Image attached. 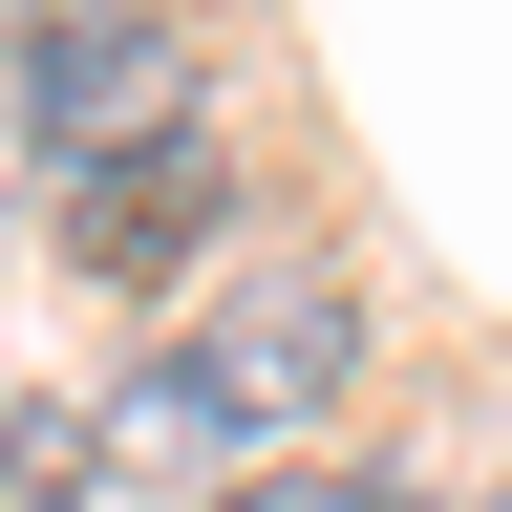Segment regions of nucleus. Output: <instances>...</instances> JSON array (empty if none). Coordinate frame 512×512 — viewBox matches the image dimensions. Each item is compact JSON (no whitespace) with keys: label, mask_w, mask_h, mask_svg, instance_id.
<instances>
[{"label":"nucleus","mask_w":512,"mask_h":512,"mask_svg":"<svg viewBox=\"0 0 512 512\" xmlns=\"http://www.w3.org/2000/svg\"><path fill=\"white\" fill-rule=\"evenodd\" d=\"M171 384H192L214 427H320V406L363 384V299L320 278V256H256V278L192 320V363H171Z\"/></svg>","instance_id":"nucleus-1"},{"label":"nucleus","mask_w":512,"mask_h":512,"mask_svg":"<svg viewBox=\"0 0 512 512\" xmlns=\"http://www.w3.org/2000/svg\"><path fill=\"white\" fill-rule=\"evenodd\" d=\"M22 128H43L64 171L171 150V128H192V43H171V22H107V0H64V22H43V64H22Z\"/></svg>","instance_id":"nucleus-2"},{"label":"nucleus","mask_w":512,"mask_h":512,"mask_svg":"<svg viewBox=\"0 0 512 512\" xmlns=\"http://www.w3.org/2000/svg\"><path fill=\"white\" fill-rule=\"evenodd\" d=\"M214 214H235L214 128H171V150H107V171H64V256H86L107 299H150V278H192V256H214Z\"/></svg>","instance_id":"nucleus-3"},{"label":"nucleus","mask_w":512,"mask_h":512,"mask_svg":"<svg viewBox=\"0 0 512 512\" xmlns=\"http://www.w3.org/2000/svg\"><path fill=\"white\" fill-rule=\"evenodd\" d=\"M107 470V406H0V512H64Z\"/></svg>","instance_id":"nucleus-4"},{"label":"nucleus","mask_w":512,"mask_h":512,"mask_svg":"<svg viewBox=\"0 0 512 512\" xmlns=\"http://www.w3.org/2000/svg\"><path fill=\"white\" fill-rule=\"evenodd\" d=\"M235 512H427V491H406V470H256Z\"/></svg>","instance_id":"nucleus-5"},{"label":"nucleus","mask_w":512,"mask_h":512,"mask_svg":"<svg viewBox=\"0 0 512 512\" xmlns=\"http://www.w3.org/2000/svg\"><path fill=\"white\" fill-rule=\"evenodd\" d=\"M43 22H64V0H43Z\"/></svg>","instance_id":"nucleus-6"}]
</instances>
